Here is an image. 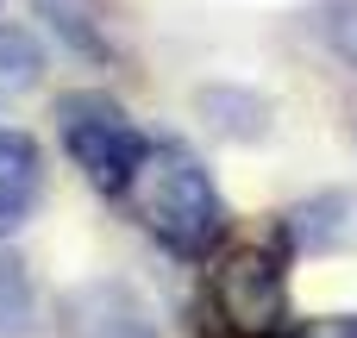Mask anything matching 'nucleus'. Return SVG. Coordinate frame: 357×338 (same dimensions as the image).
I'll use <instances>...</instances> for the list:
<instances>
[{
	"label": "nucleus",
	"mask_w": 357,
	"mask_h": 338,
	"mask_svg": "<svg viewBox=\"0 0 357 338\" xmlns=\"http://www.w3.org/2000/svg\"><path fill=\"white\" fill-rule=\"evenodd\" d=\"M56 132H63L69 163H75L100 194H119V188L132 182L138 157H144V132H138V119H132L113 94H100V88H75V94H63V100H56Z\"/></svg>",
	"instance_id": "nucleus-2"
},
{
	"label": "nucleus",
	"mask_w": 357,
	"mask_h": 338,
	"mask_svg": "<svg viewBox=\"0 0 357 338\" xmlns=\"http://www.w3.org/2000/svg\"><path fill=\"white\" fill-rule=\"evenodd\" d=\"M38 82H44V50H38V38L19 31V25H0V113L19 107Z\"/></svg>",
	"instance_id": "nucleus-7"
},
{
	"label": "nucleus",
	"mask_w": 357,
	"mask_h": 338,
	"mask_svg": "<svg viewBox=\"0 0 357 338\" xmlns=\"http://www.w3.org/2000/svg\"><path fill=\"white\" fill-rule=\"evenodd\" d=\"M282 338H357V314H320V320H295Z\"/></svg>",
	"instance_id": "nucleus-9"
},
{
	"label": "nucleus",
	"mask_w": 357,
	"mask_h": 338,
	"mask_svg": "<svg viewBox=\"0 0 357 338\" xmlns=\"http://www.w3.org/2000/svg\"><path fill=\"white\" fill-rule=\"evenodd\" d=\"M119 201L176 257H207L220 245V232H226V201H220L207 163L188 144H176V138L144 144V157H138L132 182L119 188Z\"/></svg>",
	"instance_id": "nucleus-1"
},
{
	"label": "nucleus",
	"mask_w": 357,
	"mask_h": 338,
	"mask_svg": "<svg viewBox=\"0 0 357 338\" xmlns=\"http://www.w3.org/2000/svg\"><path fill=\"white\" fill-rule=\"evenodd\" d=\"M326 44L357 69V0H333L326 6Z\"/></svg>",
	"instance_id": "nucleus-8"
},
{
	"label": "nucleus",
	"mask_w": 357,
	"mask_h": 338,
	"mask_svg": "<svg viewBox=\"0 0 357 338\" xmlns=\"http://www.w3.org/2000/svg\"><path fill=\"white\" fill-rule=\"evenodd\" d=\"M63 338H157L151 314L119 282H88L63 301Z\"/></svg>",
	"instance_id": "nucleus-4"
},
{
	"label": "nucleus",
	"mask_w": 357,
	"mask_h": 338,
	"mask_svg": "<svg viewBox=\"0 0 357 338\" xmlns=\"http://www.w3.org/2000/svg\"><path fill=\"white\" fill-rule=\"evenodd\" d=\"M282 238H289L295 251H333V245H345V238H351V201H345V194H320V201L289 207Z\"/></svg>",
	"instance_id": "nucleus-6"
},
{
	"label": "nucleus",
	"mask_w": 357,
	"mask_h": 338,
	"mask_svg": "<svg viewBox=\"0 0 357 338\" xmlns=\"http://www.w3.org/2000/svg\"><path fill=\"white\" fill-rule=\"evenodd\" d=\"M213 314L232 338H282L289 332V276L264 245H238L213 270Z\"/></svg>",
	"instance_id": "nucleus-3"
},
{
	"label": "nucleus",
	"mask_w": 357,
	"mask_h": 338,
	"mask_svg": "<svg viewBox=\"0 0 357 338\" xmlns=\"http://www.w3.org/2000/svg\"><path fill=\"white\" fill-rule=\"evenodd\" d=\"M44 194V157L25 132H0V232L25 226Z\"/></svg>",
	"instance_id": "nucleus-5"
}]
</instances>
